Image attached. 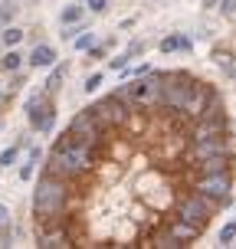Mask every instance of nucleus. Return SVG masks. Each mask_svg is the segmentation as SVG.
<instances>
[{
    "mask_svg": "<svg viewBox=\"0 0 236 249\" xmlns=\"http://www.w3.org/2000/svg\"><path fill=\"white\" fill-rule=\"evenodd\" d=\"M75 187L62 177L43 174L36 177V187H33V226L39 230H53V226H66V216H69V203H73Z\"/></svg>",
    "mask_w": 236,
    "mask_h": 249,
    "instance_id": "f257e3e1",
    "label": "nucleus"
},
{
    "mask_svg": "<svg viewBox=\"0 0 236 249\" xmlns=\"http://www.w3.org/2000/svg\"><path fill=\"white\" fill-rule=\"evenodd\" d=\"M89 167H92V148L89 144H79V141H73V138H66V135L56 138V144L50 148L46 164H43L46 174L62 177L69 184H75L79 177H86Z\"/></svg>",
    "mask_w": 236,
    "mask_h": 249,
    "instance_id": "f03ea898",
    "label": "nucleus"
},
{
    "mask_svg": "<svg viewBox=\"0 0 236 249\" xmlns=\"http://www.w3.org/2000/svg\"><path fill=\"white\" fill-rule=\"evenodd\" d=\"M203 86V79L187 69H161V102L164 108H174V112H187V105L194 102L197 89Z\"/></svg>",
    "mask_w": 236,
    "mask_h": 249,
    "instance_id": "7ed1b4c3",
    "label": "nucleus"
},
{
    "mask_svg": "<svg viewBox=\"0 0 236 249\" xmlns=\"http://www.w3.org/2000/svg\"><path fill=\"white\" fill-rule=\"evenodd\" d=\"M217 213H223V207H220L210 194H203L200 187L187 190L184 200L177 203V216L187 220V223H194V226H200L203 233H207V226L213 223V216H217Z\"/></svg>",
    "mask_w": 236,
    "mask_h": 249,
    "instance_id": "20e7f679",
    "label": "nucleus"
},
{
    "mask_svg": "<svg viewBox=\"0 0 236 249\" xmlns=\"http://www.w3.org/2000/svg\"><path fill=\"white\" fill-rule=\"evenodd\" d=\"M23 112H26L30 131L50 135L53 128H56V95H46V92L39 89V92H33V95L23 102Z\"/></svg>",
    "mask_w": 236,
    "mask_h": 249,
    "instance_id": "39448f33",
    "label": "nucleus"
},
{
    "mask_svg": "<svg viewBox=\"0 0 236 249\" xmlns=\"http://www.w3.org/2000/svg\"><path fill=\"white\" fill-rule=\"evenodd\" d=\"M233 180H236V171H213V174H200L197 184L203 194H210L223 210H230L233 207Z\"/></svg>",
    "mask_w": 236,
    "mask_h": 249,
    "instance_id": "423d86ee",
    "label": "nucleus"
},
{
    "mask_svg": "<svg viewBox=\"0 0 236 249\" xmlns=\"http://www.w3.org/2000/svg\"><path fill=\"white\" fill-rule=\"evenodd\" d=\"M66 138H73V141H79V144H89V148H95L102 138V128L99 122H95V115H92V108H79V112L73 115V122L66 124V131H62Z\"/></svg>",
    "mask_w": 236,
    "mask_h": 249,
    "instance_id": "0eeeda50",
    "label": "nucleus"
},
{
    "mask_svg": "<svg viewBox=\"0 0 236 249\" xmlns=\"http://www.w3.org/2000/svg\"><path fill=\"white\" fill-rule=\"evenodd\" d=\"M59 62V50L53 46V43H36L33 50L26 53V66L30 69H50Z\"/></svg>",
    "mask_w": 236,
    "mask_h": 249,
    "instance_id": "6e6552de",
    "label": "nucleus"
},
{
    "mask_svg": "<svg viewBox=\"0 0 236 249\" xmlns=\"http://www.w3.org/2000/svg\"><path fill=\"white\" fill-rule=\"evenodd\" d=\"M164 230H167V233L177 239V246H194V243L203 236V230H200V226L187 223V220H181V216H174V220L164 226Z\"/></svg>",
    "mask_w": 236,
    "mask_h": 249,
    "instance_id": "1a4fd4ad",
    "label": "nucleus"
},
{
    "mask_svg": "<svg viewBox=\"0 0 236 249\" xmlns=\"http://www.w3.org/2000/svg\"><path fill=\"white\" fill-rule=\"evenodd\" d=\"M36 246L39 249H62V246H75V239L66 226H53V230H39L36 233Z\"/></svg>",
    "mask_w": 236,
    "mask_h": 249,
    "instance_id": "9d476101",
    "label": "nucleus"
},
{
    "mask_svg": "<svg viewBox=\"0 0 236 249\" xmlns=\"http://www.w3.org/2000/svg\"><path fill=\"white\" fill-rule=\"evenodd\" d=\"M158 50L161 53H194V39L187 36V33H167Z\"/></svg>",
    "mask_w": 236,
    "mask_h": 249,
    "instance_id": "9b49d317",
    "label": "nucleus"
},
{
    "mask_svg": "<svg viewBox=\"0 0 236 249\" xmlns=\"http://www.w3.org/2000/svg\"><path fill=\"white\" fill-rule=\"evenodd\" d=\"M141 53H145V43H141V39H135V43H131V46H128L125 53H118V56H112V59H109V69L122 72L125 66H128V62L135 59V56H141Z\"/></svg>",
    "mask_w": 236,
    "mask_h": 249,
    "instance_id": "f8f14e48",
    "label": "nucleus"
},
{
    "mask_svg": "<svg viewBox=\"0 0 236 249\" xmlns=\"http://www.w3.org/2000/svg\"><path fill=\"white\" fill-rule=\"evenodd\" d=\"M66 72H69V66L66 62H56V66H50V75H46V82H43V92L46 95H56L62 89V79H66Z\"/></svg>",
    "mask_w": 236,
    "mask_h": 249,
    "instance_id": "ddd939ff",
    "label": "nucleus"
},
{
    "mask_svg": "<svg viewBox=\"0 0 236 249\" xmlns=\"http://www.w3.org/2000/svg\"><path fill=\"white\" fill-rule=\"evenodd\" d=\"M23 62H26V53H20V46H10L0 56V72H17Z\"/></svg>",
    "mask_w": 236,
    "mask_h": 249,
    "instance_id": "4468645a",
    "label": "nucleus"
},
{
    "mask_svg": "<svg viewBox=\"0 0 236 249\" xmlns=\"http://www.w3.org/2000/svg\"><path fill=\"white\" fill-rule=\"evenodd\" d=\"M23 30H20V26H13V23H7L3 26V30H0V43H3V50H10V46H20V43H23Z\"/></svg>",
    "mask_w": 236,
    "mask_h": 249,
    "instance_id": "2eb2a0df",
    "label": "nucleus"
},
{
    "mask_svg": "<svg viewBox=\"0 0 236 249\" xmlns=\"http://www.w3.org/2000/svg\"><path fill=\"white\" fill-rule=\"evenodd\" d=\"M82 17H86V7H79V3H69V7H62L59 23H62V26H73V23H79Z\"/></svg>",
    "mask_w": 236,
    "mask_h": 249,
    "instance_id": "dca6fc26",
    "label": "nucleus"
},
{
    "mask_svg": "<svg viewBox=\"0 0 236 249\" xmlns=\"http://www.w3.org/2000/svg\"><path fill=\"white\" fill-rule=\"evenodd\" d=\"M95 43H99V33H92V30H82V33L73 39V50H75V53H89L92 46H95Z\"/></svg>",
    "mask_w": 236,
    "mask_h": 249,
    "instance_id": "f3484780",
    "label": "nucleus"
},
{
    "mask_svg": "<svg viewBox=\"0 0 236 249\" xmlns=\"http://www.w3.org/2000/svg\"><path fill=\"white\" fill-rule=\"evenodd\" d=\"M105 86V72H89L86 75V82H82V92H86V95H95V92H99V89Z\"/></svg>",
    "mask_w": 236,
    "mask_h": 249,
    "instance_id": "a211bd4d",
    "label": "nucleus"
},
{
    "mask_svg": "<svg viewBox=\"0 0 236 249\" xmlns=\"http://www.w3.org/2000/svg\"><path fill=\"white\" fill-rule=\"evenodd\" d=\"M213 56H217V66H220V69H223V72L230 75V79H233V75H236V62H233V53H226V50H217Z\"/></svg>",
    "mask_w": 236,
    "mask_h": 249,
    "instance_id": "6ab92c4d",
    "label": "nucleus"
},
{
    "mask_svg": "<svg viewBox=\"0 0 236 249\" xmlns=\"http://www.w3.org/2000/svg\"><path fill=\"white\" fill-rule=\"evenodd\" d=\"M217 243H220V246H233V243H236V220H230V223L220 226V233H217Z\"/></svg>",
    "mask_w": 236,
    "mask_h": 249,
    "instance_id": "aec40b11",
    "label": "nucleus"
},
{
    "mask_svg": "<svg viewBox=\"0 0 236 249\" xmlns=\"http://www.w3.org/2000/svg\"><path fill=\"white\" fill-rule=\"evenodd\" d=\"M17 0H0V26H7V23H13V17H17Z\"/></svg>",
    "mask_w": 236,
    "mask_h": 249,
    "instance_id": "412c9836",
    "label": "nucleus"
},
{
    "mask_svg": "<svg viewBox=\"0 0 236 249\" xmlns=\"http://www.w3.org/2000/svg\"><path fill=\"white\" fill-rule=\"evenodd\" d=\"M115 50V39H105V43H95L92 50H89V59H105L109 53Z\"/></svg>",
    "mask_w": 236,
    "mask_h": 249,
    "instance_id": "4be33fe9",
    "label": "nucleus"
},
{
    "mask_svg": "<svg viewBox=\"0 0 236 249\" xmlns=\"http://www.w3.org/2000/svg\"><path fill=\"white\" fill-rule=\"evenodd\" d=\"M17 158H20V144L3 148V151H0V167H13V164H17Z\"/></svg>",
    "mask_w": 236,
    "mask_h": 249,
    "instance_id": "5701e85b",
    "label": "nucleus"
},
{
    "mask_svg": "<svg viewBox=\"0 0 236 249\" xmlns=\"http://www.w3.org/2000/svg\"><path fill=\"white\" fill-rule=\"evenodd\" d=\"M26 86V72H20V69H17V72H10V86H7V92H20V89Z\"/></svg>",
    "mask_w": 236,
    "mask_h": 249,
    "instance_id": "b1692460",
    "label": "nucleus"
},
{
    "mask_svg": "<svg viewBox=\"0 0 236 249\" xmlns=\"http://www.w3.org/2000/svg\"><path fill=\"white\" fill-rule=\"evenodd\" d=\"M36 164L39 161H30V158H26V161L20 164V180H33V177H36Z\"/></svg>",
    "mask_w": 236,
    "mask_h": 249,
    "instance_id": "393cba45",
    "label": "nucleus"
},
{
    "mask_svg": "<svg viewBox=\"0 0 236 249\" xmlns=\"http://www.w3.org/2000/svg\"><path fill=\"white\" fill-rule=\"evenodd\" d=\"M217 10L223 13L226 20H236V0H220V3H217Z\"/></svg>",
    "mask_w": 236,
    "mask_h": 249,
    "instance_id": "a878e982",
    "label": "nucleus"
},
{
    "mask_svg": "<svg viewBox=\"0 0 236 249\" xmlns=\"http://www.w3.org/2000/svg\"><path fill=\"white\" fill-rule=\"evenodd\" d=\"M86 10L89 13H105L109 10V0H86Z\"/></svg>",
    "mask_w": 236,
    "mask_h": 249,
    "instance_id": "bb28decb",
    "label": "nucleus"
},
{
    "mask_svg": "<svg viewBox=\"0 0 236 249\" xmlns=\"http://www.w3.org/2000/svg\"><path fill=\"white\" fill-rule=\"evenodd\" d=\"M10 230V210H7V203H0V233H7Z\"/></svg>",
    "mask_w": 236,
    "mask_h": 249,
    "instance_id": "cd10ccee",
    "label": "nucleus"
},
{
    "mask_svg": "<svg viewBox=\"0 0 236 249\" xmlns=\"http://www.w3.org/2000/svg\"><path fill=\"white\" fill-rule=\"evenodd\" d=\"M217 3H220V0H200V7H203V10H213Z\"/></svg>",
    "mask_w": 236,
    "mask_h": 249,
    "instance_id": "c85d7f7f",
    "label": "nucleus"
},
{
    "mask_svg": "<svg viewBox=\"0 0 236 249\" xmlns=\"http://www.w3.org/2000/svg\"><path fill=\"white\" fill-rule=\"evenodd\" d=\"M7 102H10V92H3V89H0V108H3Z\"/></svg>",
    "mask_w": 236,
    "mask_h": 249,
    "instance_id": "c756f323",
    "label": "nucleus"
},
{
    "mask_svg": "<svg viewBox=\"0 0 236 249\" xmlns=\"http://www.w3.org/2000/svg\"><path fill=\"white\" fill-rule=\"evenodd\" d=\"M0 50H3V43H0Z\"/></svg>",
    "mask_w": 236,
    "mask_h": 249,
    "instance_id": "7c9ffc66",
    "label": "nucleus"
},
{
    "mask_svg": "<svg viewBox=\"0 0 236 249\" xmlns=\"http://www.w3.org/2000/svg\"><path fill=\"white\" fill-rule=\"evenodd\" d=\"M0 128H3V122H0Z\"/></svg>",
    "mask_w": 236,
    "mask_h": 249,
    "instance_id": "2f4dec72",
    "label": "nucleus"
},
{
    "mask_svg": "<svg viewBox=\"0 0 236 249\" xmlns=\"http://www.w3.org/2000/svg\"><path fill=\"white\" fill-rule=\"evenodd\" d=\"M233 246H236V243H233Z\"/></svg>",
    "mask_w": 236,
    "mask_h": 249,
    "instance_id": "473e14b6",
    "label": "nucleus"
}]
</instances>
